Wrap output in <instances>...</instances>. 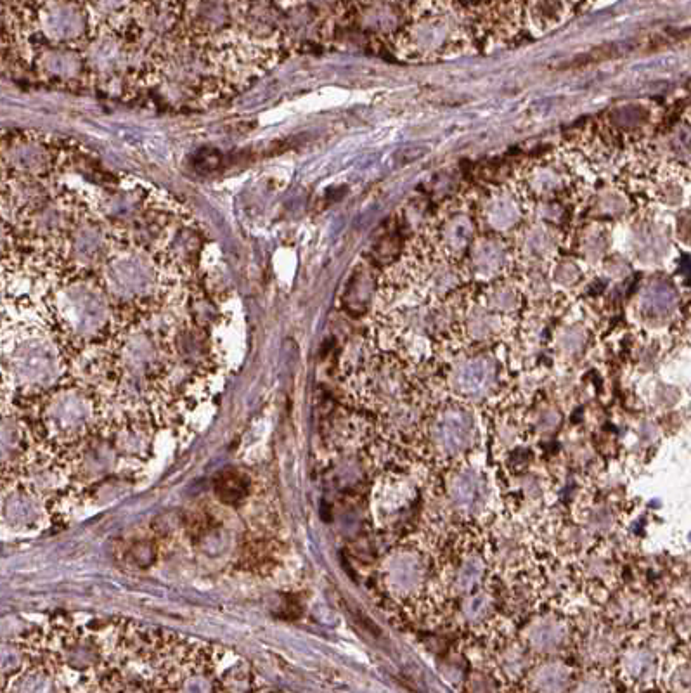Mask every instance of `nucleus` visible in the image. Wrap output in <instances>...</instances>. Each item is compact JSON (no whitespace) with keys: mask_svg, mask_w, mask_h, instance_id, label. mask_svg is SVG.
Returning a JSON list of instances; mask_svg holds the SVG:
<instances>
[{"mask_svg":"<svg viewBox=\"0 0 691 693\" xmlns=\"http://www.w3.org/2000/svg\"><path fill=\"white\" fill-rule=\"evenodd\" d=\"M66 373L65 344L39 328H26L0 342V378L25 394H46Z\"/></svg>","mask_w":691,"mask_h":693,"instance_id":"f257e3e1","label":"nucleus"},{"mask_svg":"<svg viewBox=\"0 0 691 693\" xmlns=\"http://www.w3.org/2000/svg\"><path fill=\"white\" fill-rule=\"evenodd\" d=\"M52 304L66 340L89 345L110 333L115 305L103 286L92 279H75L61 286Z\"/></svg>","mask_w":691,"mask_h":693,"instance_id":"f03ea898","label":"nucleus"},{"mask_svg":"<svg viewBox=\"0 0 691 693\" xmlns=\"http://www.w3.org/2000/svg\"><path fill=\"white\" fill-rule=\"evenodd\" d=\"M103 420V406L89 387H59L52 390L42 408L47 441L59 449H77L96 434Z\"/></svg>","mask_w":691,"mask_h":693,"instance_id":"7ed1b4c3","label":"nucleus"},{"mask_svg":"<svg viewBox=\"0 0 691 693\" xmlns=\"http://www.w3.org/2000/svg\"><path fill=\"white\" fill-rule=\"evenodd\" d=\"M101 286L111 302L143 305L160 292L162 271L144 248H129L104 262Z\"/></svg>","mask_w":691,"mask_h":693,"instance_id":"20e7f679","label":"nucleus"},{"mask_svg":"<svg viewBox=\"0 0 691 693\" xmlns=\"http://www.w3.org/2000/svg\"><path fill=\"white\" fill-rule=\"evenodd\" d=\"M66 253L75 266L87 267L104 264L110 257V238L101 222L84 221L73 226L65 240Z\"/></svg>","mask_w":691,"mask_h":693,"instance_id":"39448f33","label":"nucleus"},{"mask_svg":"<svg viewBox=\"0 0 691 693\" xmlns=\"http://www.w3.org/2000/svg\"><path fill=\"white\" fill-rule=\"evenodd\" d=\"M42 30L52 44L70 47L84 39L91 28V18L84 6L77 4H51L42 13Z\"/></svg>","mask_w":691,"mask_h":693,"instance_id":"423d86ee","label":"nucleus"},{"mask_svg":"<svg viewBox=\"0 0 691 693\" xmlns=\"http://www.w3.org/2000/svg\"><path fill=\"white\" fill-rule=\"evenodd\" d=\"M40 519L42 501L28 487H13L0 496V522L9 531H32L40 524Z\"/></svg>","mask_w":691,"mask_h":693,"instance_id":"0eeeda50","label":"nucleus"},{"mask_svg":"<svg viewBox=\"0 0 691 693\" xmlns=\"http://www.w3.org/2000/svg\"><path fill=\"white\" fill-rule=\"evenodd\" d=\"M30 460L25 425L9 416H0V468L14 467Z\"/></svg>","mask_w":691,"mask_h":693,"instance_id":"6e6552de","label":"nucleus"},{"mask_svg":"<svg viewBox=\"0 0 691 693\" xmlns=\"http://www.w3.org/2000/svg\"><path fill=\"white\" fill-rule=\"evenodd\" d=\"M189 23L203 37H220L233 26L234 16L227 4H194L189 6Z\"/></svg>","mask_w":691,"mask_h":693,"instance_id":"1a4fd4ad","label":"nucleus"},{"mask_svg":"<svg viewBox=\"0 0 691 693\" xmlns=\"http://www.w3.org/2000/svg\"><path fill=\"white\" fill-rule=\"evenodd\" d=\"M7 693H59L52 669L47 666H30L13 676Z\"/></svg>","mask_w":691,"mask_h":693,"instance_id":"9d476101","label":"nucleus"},{"mask_svg":"<svg viewBox=\"0 0 691 693\" xmlns=\"http://www.w3.org/2000/svg\"><path fill=\"white\" fill-rule=\"evenodd\" d=\"M44 70L51 78H58L59 82L68 84L73 78H78L80 72L84 70V61L80 59V54L70 51L68 47H59L47 52L44 58Z\"/></svg>","mask_w":691,"mask_h":693,"instance_id":"9b49d317","label":"nucleus"},{"mask_svg":"<svg viewBox=\"0 0 691 693\" xmlns=\"http://www.w3.org/2000/svg\"><path fill=\"white\" fill-rule=\"evenodd\" d=\"M248 494H250V480L243 472L229 470V472L220 473L219 479L215 480V496L222 505L245 503Z\"/></svg>","mask_w":691,"mask_h":693,"instance_id":"f8f14e48","label":"nucleus"},{"mask_svg":"<svg viewBox=\"0 0 691 693\" xmlns=\"http://www.w3.org/2000/svg\"><path fill=\"white\" fill-rule=\"evenodd\" d=\"M14 151L18 156V167L26 170V172L42 174V172H47L52 165L51 149L37 139L21 141Z\"/></svg>","mask_w":691,"mask_h":693,"instance_id":"ddd939ff","label":"nucleus"},{"mask_svg":"<svg viewBox=\"0 0 691 693\" xmlns=\"http://www.w3.org/2000/svg\"><path fill=\"white\" fill-rule=\"evenodd\" d=\"M25 650L18 643H0V676H16L25 669Z\"/></svg>","mask_w":691,"mask_h":693,"instance_id":"4468645a","label":"nucleus"},{"mask_svg":"<svg viewBox=\"0 0 691 693\" xmlns=\"http://www.w3.org/2000/svg\"><path fill=\"white\" fill-rule=\"evenodd\" d=\"M87 693H106V692H87Z\"/></svg>","mask_w":691,"mask_h":693,"instance_id":"2eb2a0df","label":"nucleus"},{"mask_svg":"<svg viewBox=\"0 0 691 693\" xmlns=\"http://www.w3.org/2000/svg\"><path fill=\"white\" fill-rule=\"evenodd\" d=\"M0 496H2V494H0Z\"/></svg>","mask_w":691,"mask_h":693,"instance_id":"dca6fc26","label":"nucleus"}]
</instances>
